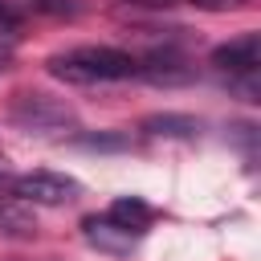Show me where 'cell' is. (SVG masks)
<instances>
[{"label":"cell","instance_id":"cell-9","mask_svg":"<svg viewBox=\"0 0 261 261\" xmlns=\"http://www.w3.org/2000/svg\"><path fill=\"white\" fill-rule=\"evenodd\" d=\"M139 130L143 135H155V139H196L200 122L192 114H151V118H143Z\"/></svg>","mask_w":261,"mask_h":261},{"label":"cell","instance_id":"cell-8","mask_svg":"<svg viewBox=\"0 0 261 261\" xmlns=\"http://www.w3.org/2000/svg\"><path fill=\"white\" fill-rule=\"evenodd\" d=\"M106 216L114 220V224H122V228H130V232H147V224H151V204L147 200H139V196H118L110 208H106Z\"/></svg>","mask_w":261,"mask_h":261},{"label":"cell","instance_id":"cell-13","mask_svg":"<svg viewBox=\"0 0 261 261\" xmlns=\"http://www.w3.org/2000/svg\"><path fill=\"white\" fill-rule=\"evenodd\" d=\"M228 90H237L245 102H257V73H237V77H228Z\"/></svg>","mask_w":261,"mask_h":261},{"label":"cell","instance_id":"cell-1","mask_svg":"<svg viewBox=\"0 0 261 261\" xmlns=\"http://www.w3.org/2000/svg\"><path fill=\"white\" fill-rule=\"evenodd\" d=\"M45 69L57 82H69V86H98V82H126V77H135L139 57H130L126 49H114V45H77V49L53 53L45 61Z\"/></svg>","mask_w":261,"mask_h":261},{"label":"cell","instance_id":"cell-2","mask_svg":"<svg viewBox=\"0 0 261 261\" xmlns=\"http://www.w3.org/2000/svg\"><path fill=\"white\" fill-rule=\"evenodd\" d=\"M8 118H12V126H20L29 135H49V130L73 126V110L49 94H16L8 106Z\"/></svg>","mask_w":261,"mask_h":261},{"label":"cell","instance_id":"cell-6","mask_svg":"<svg viewBox=\"0 0 261 261\" xmlns=\"http://www.w3.org/2000/svg\"><path fill=\"white\" fill-rule=\"evenodd\" d=\"M212 65L224 69L228 77H237V73H257V65H261V37H257V33H245V37H237V41H228V45H216V49H212Z\"/></svg>","mask_w":261,"mask_h":261},{"label":"cell","instance_id":"cell-5","mask_svg":"<svg viewBox=\"0 0 261 261\" xmlns=\"http://www.w3.org/2000/svg\"><path fill=\"white\" fill-rule=\"evenodd\" d=\"M82 232H86V245H94L98 253H110V257H126L139 245V232L114 224L110 216H86L82 220Z\"/></svg>","mask_w":261,"mask_h":261},{"label":"cell","instance_id":"cell-11","mask_svg":"<svg viewBox=\"0 0 261 261\" xmlns=\"http://www.w3.org/2000/svg\"><path fill=\"white\" fill-rule=\"evenodd\" d=\"M20 12L8 4V0H0V45H16L20 41Z\"/></svg>","mask_w":261,"mask_h":261},{"label":"cell","instance_id":"cell-15","mask_svg":"<svg viewBox=\"0 0 261 261\" xmlns=\"http://www.w3.org/2000/svg\"><path fill=\"white\" fill-rule=\"evenodd\" d=\"M196 4H212V0H196Z\"/></svg>","mask_w":261,"mask_h":261},{"label":"cell","instance_id":"cell-12","mask_svg":"<svg viewBox=\"0 0 261 261\" xmlns=\"http://www.w3.org/2000/svg\"><path fill=\"white\" fill-rule=\"evenodd\" d=\"M73 143L86 147V151H122V147H130L126 135H77Z\"/></svg>","mask_w":261,"mask_h":261},{"label":"cell","instance_id":"cell-10","mask_svg":"<svg viewBox=\"0 0 261 261\" xmlns=\"http://www.w3.org/2000/svg\"><path fill=\"white\" fill-rule=\"evenodd\" d=\"M20 16H73L77 12V4L73 0H8Z\"/></svg>","mask_w":261,"mask_h":261},{"label":"cell","instance_id":"cell-4","mask_svg":"<svg viewBox=\"0 0 261 261\" xmlns=\"http://www.w3.org/2000/svg\"><path fill=\"white\" fill-rule=\"evenodd\" d=\"M192 65H188V57H179L175 49H155V53H147L143 61H139V69H135V77H143V82H151V86H184V82H192Z\"/></svg>","mask_w":261,"mask_h":261},{"label":"cell","instance_id":"cell-7","mask_svg":"<svg viewBox=\"0 0 261 261\" xmlns=\"http://www.w3.org/2000/svg\"><path fill=\"white\" fill-rule=\"evenodd\" d=\"M0 237H16V241H29V237H37V212H33V204H24V200H8V196H0Z\"/></svg>","mask_w":261,"mask_h":261},{"label":"cell","instance_id":"cell-14","mask_svg":"<svg viewBox=\"0 0 261 261\" xmlns=\"http://www.w3.org/2000/svg\"><path fill=\"white\" fill-rule=\"evenodd\" d=\"M8 188H12V175H8V171H4V167H0V196H4V192H8Z\"/></svg>","mask_w":261,"mask_h":261},{"label":"cell","instance_id":"cell-3","mask_svg":"<svg viewBox=\"0 0 261 261\" xmlns=\"http://www.w3.org/2000/svg\"><path fill=\"white\" fill-rule=\"evenodd\" d=\"M16 200L24 204H73L82 196V184L69 179V175H57V171H29V175H12V188H8Z\"/></svg>","mask_w":261,"mask_h":261}]
</instances>
